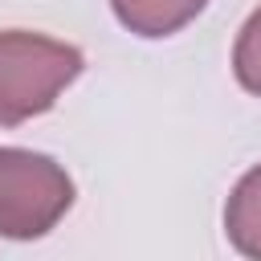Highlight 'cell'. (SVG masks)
Returning <instances> with one entry per match:
<instances>
[{
  "label": "cell",
  "instance_id": "1",
  "mask_svg": "<svg viewBox=\"0 0 261 261\" xmlns=\"http://www.w3.org/2000/svg\"><path fill=\"white\" fill-rule=\"evenodd\" d=\"M82 49L29 29L0 33V126L45 114L57 94L82 73Z\"/></svg>",
  "mask_w": 261,
  "mask_h": 261
},
{
  "label": "cell",
  "instance_id": "3",
  "mask_svg": "<svg viewBox=\"0 0 261 261\" xmlns=\"http://www.w3.org/2000/svg\"><path fill=\"white\" fill-rule=\"evenodd\" d=\"M224 232L237 253L261 261V163L237 179V188L224 204Z\"/></svg>",
  "mask_w": 261,
  "mask_h": 261
},
{
  "label": "cell",
  "instance_id": "4",
  "mask_svg": "<svg viewBox=\"0 0 261 261\" xmlns=\"http://www.w3.org/2000/svg\"><path fill=\"white\" fill-rule=\"evenodd\" d=\"M208 0H110L114 16L139 37H171L200 16Z\"/></svg>",
  "mask_w": 261,
  "mask_h": 261
},
{
  "label": "cell",
  "instance_id": "5",
  "mask_svg": "<svg viewBox=\"0 0 261 261\" xmlns=\"http://www.w3.org/2000/svg\"><path fill=\"white\" fill-rule=\"evenodd\" d=\"M232 73L249 94L261 98V8L245 20V29L232 45Z\"/></svg>",
  "mask_w": 261,
  "mask_h": 261
},
{
  "label": "cell",
  "instance_id": "2",
  "mask_svg": "<svg viewBox=\"0 0 261 261\" xmlns=\"http://www.w3.org/2000/svg\"><path fill=\"white\" fill-rule=\"evenodd\" d=\"M73 204V179L41 151L0 147V237L37 241Z\"/></svg>",
  "mask_w": 261,
  "mask_h": 261
}]
</instances>
